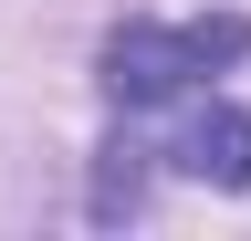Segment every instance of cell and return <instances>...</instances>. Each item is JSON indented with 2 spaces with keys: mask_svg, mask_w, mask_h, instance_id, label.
Masks as SVG:
<instances>
[{
  "mask_svg": "<svg viewBox=\"0 0 251 241\" xmlns=\"http://www.w3.org/2000/svg\"><path fill=\"white\" fill-rule=\"evenodd\" d=\"M251 53V21L241 11H199V21H126L105 42V95L115 105H168L188 84H209L220 63Z\"/></svg>",
  "mask_w": 251,
  "mask_h": 241,
  "instance_id": "obj_1",
  "label": "cell"
},
{
  "mask_svg": "<svg viewBox=\"0 0 251 241\" xmlns=\"http://www.w3.org/2000/svg\"><path fill=\"white\" fill-rule=\"evenodd\" d=\"M178 168L209 189H251V105H199L178 126Z\"/></svg>",
  "mask_w": 251,
  "mask_h": 241,
  "instance_id": "obj_2",
  "label": "cell"
}]
</instances>
